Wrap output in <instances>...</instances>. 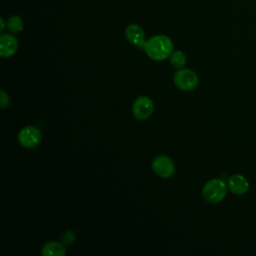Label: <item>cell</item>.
<instances>
[{
    "instance_id": "5bb4252c",
    "label": "cell",
    "mask_w": 256,
    "mask_h": 256,
    "mask_svg": "<svg viewBox=\"0 0 256 256\" xmlns=\"http://www.w3.org/2000/svg\"><path fill=\"white\" fill-rule=\"evenodd\" d=\"M63 238L65 239V242H67V243H69V244H70L71 242H73V241H74V239H75V235H74L73 231H67V232L64 234Z\"/></svg>"
},
{
    "instance_id": "3957f363",
    "label": "cell",
    "mask_w": 256,
    "mask_h": 256,
    "mask_svg": "<svg viewBox=\"0 0 256 256\" xmlns=\"http://www.w3.org/2000/svg\"><path fill=\"white\" fill-rule=\"evenodd\" d=\"M173 80L176 87L183 91H190L195 89L199 82L198 76L193 70L182 68L174 74Z\"/></svg>"
},
{
    "instance_id": "8992f818",
    "label": "cell",
    "mask_w": 256,
    "mask_h": 256,
    "mask_svg": "<svg viewBox=\"0 0 256 256\" xmlns=\"http://www.w3.org/2000/svg\"><path fill=\"white\" fill-rule=\"evenodd\" d=\"M152 170L162 178H170L175 173V165L173 161L165 155H160L152 161Z\"/></svg>"
},
{
    "instance_id": "4fadbf2b",
    "label": "cell",
    "mask_w": 256,
    "mask_h": 256,
    "mask_svg": "<svg viewBox=\"0 0 256 256\" xmlns=\"http://www.w3.org/2000/svg\"><path fill=\"white\" fill-rule=\"evenodd\" d=\"M10 105V98L3 90L0 91V108L4 109Z\"/></svg>"
},
{
    "instance_id": "277c9868",
    "label": "cell",
    "mask_w": 256,
    "mask_h": 256,
    "mask_svg": "<svg viewBox=\"0 0 256 256\" xmlns=\"http://www.w3.org/2000/svg\"><path fill=\"white\" fill-rule=\"evenodd\" d=\"M154 110L153 101L148 96L138 97L132 106L133 116L137 120H146L148 119Z\"/></svg>"
},
{
    "instance_id": "9a60e30c",
    "label": "cell",
    "mask_w": 256,
    "mask_h": 256,
    "mask_svg": "<svg viewBox=\"0 0 256 256\" xmlns=\"http://www.w3.org/2000/svg\"><path fill=\"white\" fill-rule=\"evenodd\" d=\"M0 22H1V29H0V30H1V31H3V30H4V28H5V24H4V21H3V19H2V18L0 19Z\"/></svg>"
},
{
    "instance_id": "6da1fadb",
    "label": "cell",
    "mask_w": 256,
    "mask_h": 256,
    "mask_svg": "<svg viewBox=\"0 0 256 256\" xmlns=\"http://www.w3.org/2000/svg\"><path fill=\"white\" fill-rule=\"evenodd\" d=\"M144 50L150 59L162 61L171 55L173 42L165 35H155L146 41Z\"/></svg>"
},
{
    "instance_id": "5b68a950",
    "label": "cell",
    "mask_w": 256,
    "mask_h": 256,
    "mask_svg": "<svg viewBox=\"0 0 256 256\" xmlns=\"http://www.w3.org/2000/svg\"><path fill=\"white\" fill-rule=\"evenodd\" d=\"M41 138L42 136L40 130L34 126H25L18 134L19 143L25 148L36 147L40 143Z\"/></svg>"
},
{
    "instance_id": "ba28073f",
    "label": "cell",
    "mask_w": 256,
    "mask_h": 256,
    "mask_svg": "<svg viewBox=\"0 0 256 256\" xmlns=\"http://www.w3.org/2000/svg\"><path fill=\"white\" fill-rule=\"evenodd\" d=\"M228 189L235 195H244L249 190V182L242 174H233L227 181Z\"/></svg>"
},
{
    "instance_id": "7c38bea8",
    "label": "cell",
    "mask_w": 256,
    "mask_h": 256,
    "mask_svg": "<svg viewBox=\"0 0 256 256\" xmlns=\"http://www.w3.org/2000/svg\"><path fill=\"white\" fill-rule=\"evenodd\" d=\"M8 29L13 33H19L23 30V20L17 15H13L8 19Z\"/></svg>"
},
{
    "instance_id": "30bf717a",
    "label": "cell",
    "mask_w": 256,
    "mask_h": 256,
    "mask_svg": "<svg viewBox=\"0 0 256 256\" xmlns=\"http://www.w3.org/2000/svg\"><path fill=\"white\" fill-rule=\"evenodd\" d=\"M41 253L44 256H63L66 254V248L60 242L49 241L44 244Z\"/></svg>"
},
{
    "instance_id": "8fae6325",
    "label": "cell",
    "mask_w": 256,
    "mask_h": 256,
    "mask_svg": "<svg viewBox=\"0 0 256 256\" xmlns=\"http://www.w3.org/2000/svg\"><path fill=\"white\" fill-rule=\"evenodd\" d=\"M169 60L174 68L181 69L186 64V55L181 50H177L171 53V55L169 56Z\"/></svg>"
},
{
    "instance_id": "7a4b0ae2",
    "label": "cell",
    "mask_w": 256,
    "mask_h": 256,
    "mask_svg": "<svg viewBox=\"0 0 256 256\" xmlns=\"http://www.w3.org/2000/svg\"><path fill=\"white\" fill-rule=\"evenodd\" d=\"M228 185L220 178H213L207 181L202 188V197L209 203L221 202L227 195Z\"/></svg>"
},
{
    "instance_id": "9c48e42d",
    "label": "cell",
    "mask_w": 256,
    "mask_h": 256,
    "mask_svg": "<svg viewBox=\"0 0 256 256\" xmlns=\"http://www.w3.org/2000/svg\"><path fill=\"white\" fill-rule=\"evenodd\" d=\"M18 49L17 39L10 34L0 36V55L4 58L11 57Z\"/></svg>"
},
{
    "instance_id": "52a82bcc",
    "label": "cell",
    "mask_w": 256,
    "mask_h": 256,
    "mask_svg": "<svg viewBox=\"0 0 256 256\" xmlns=\"http://www.w3.org/2000/svg\"><path fill=\"white\" fill-rule=\"evenodd\" d=\"M125 36L133 46L139 48L140 50L145 49L147 40L145 39V33L143 29L139 25L130 24L125 30Z\"/></svg>"
}]
</instances>
